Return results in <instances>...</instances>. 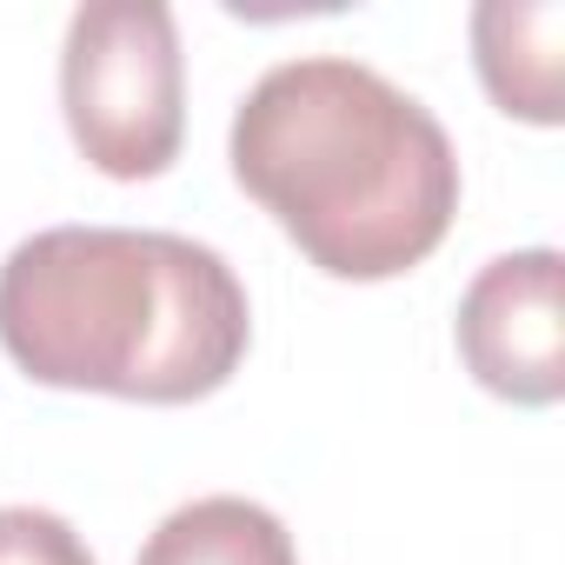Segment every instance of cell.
Listing matches in <instances>:
<instances>
[{
  "mask_svg": "<svg viewBox=\"0 0 565 565\" xmlns=\"http://www.w3.org/2000/svg\"><path fill=\"white\" fill-rule=\"evenodd\" d=\"M233 180L320 273H413L459 213V153L433 107L347 54L279 61L233 114Z\"/></svg>",
  "mask_w": 565,
  "mask_h": 565,
  "instance_id": "cell-1",
  "label": "cell"
},
{
  "mask_svg": "<svg viewBox=\"0 0 565 565\" xmlns=\"http://www.w3.org/2000/svg\"><path fill=\"white\" fill-rule=\"evenodd\" d=\"M246 340L239 273L180 233L47 226L0 266V347L61 393L186 406L239 373Z\"/></svg>",
  "mask_w": 565,
  "mask_h": 565,
  "instance_id": "cell-2",
  "label": "cell"
},
{
  "mask_svg": "<svg viewBox=\"0 0 565 565\" xmlns=\"http://www.w3.org/2000/svg\"><path fill=\"white\" fill-rule=\"evenodd\" d=\"M61 107L81 160L107 180H153L180 160L186 54L160 0H94L67 21Z\"/></svg>",
  "mask_w": 565,
  "mask_h": 565,
  "instance_id": "cell-3",
  "label": "cell"
},
{
  "mask_svg": "<svg viewBox=\"0 0 565 565\" xmlns=\"http://www.w3.org/2000/svg\"><path fill=\"white\" fill-rule=\"evenodd\" d=\"M466 373L512 406H558L565 393V259L552 246L499 253L459 300Z\"/></svg>",
  "mask_w": 565,
  "mask_h": 565,
  "instance_id": "cell-4",
  "label": "cell"
},
{
  "mask_svg": "<svg viewBox=\"0 0 565 565\" xmlns=\"http://www.w3.org/2000/svg\"><path fill=\"white\" fill-rule=\"evenodd\" d=\"M558 41L565 8L558 0H486L472 14V61L486 94L532 127H558Z\"/></svg>",
  "mask_w": 565,
  "mask_h": 565,
  "instance_id": "cell-5",
  "label": "cell"
},
{
  "mask_svg": "<svg viewBox=\"0 0 565 565\" xmlns=\"http://www.w3.org/2000/svg\"><path fill=\"white\" fill-rule=\"evenodd\" d=\"M134 565H300V552H294V532L266 505L213 492V499L167 512L147 532Z\"/></svg>",
  "mask_w": 565,
  "mask_h": 565,
  "instance_id": "cell-6",
  "label": "cell"
},
{
  "mask_svg": "<svg viewBox=\"0 0 565 565\" xmlns=\"http://www.w3.org/2000/svg\"><path fill=\"white\" fill-rule=\"evenodd\" d=\"M0 565H100V558L61 512L0 505Z\"/></svg>",
  "mask_w": 565,
  "mask_h": 565,
  "instance_id": "cell-7",
  "label": "cell"
}]
</instances>
